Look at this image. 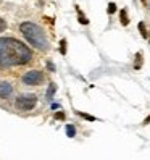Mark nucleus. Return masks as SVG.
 Listing matches in <instances>:
<instances>
[{"label":"nucleus","mask_w":150,"mask_h":160,"mask_svg":"<svg viewBox=\"0 0 150 160\" xmlns=\"http://www.w3.org/2000/svg\"><path fill=\"white\" fill-rule=\"evenodd\" d=\"M139 29H140V34H142V37H147V31H145V24H144V23H139Z\"/></svg>","instance_id":"4468645a"},{"label":"nucleus","mask_w":150,"mask_h":160,"mask_svg":"<svg viewBox=\"0 0 150 160\" xmlns=\"http://www.w3.org/2000/svg\"><path fill=\"white\" fill-rule=\"evenodd\" d=\"M55 91H57V84L50 82V84H49V89H47V94H45V97L49 99V100H52V99H53V94H55Z\"/></svg>","instance_id":"423d86ee"},{"label":"nucleus","mask_w":150,"mask_h":160,"mask_svg":"<svg viewBox=\"0 0 150 160\" xmlns=\"http://www.w3.org/2000/svg\"><path fill=\"white\" fill-rule=\"evenodd\" d=\"M147 123H150V117H148V118L145 120V125H147Z\"/></svg>","instance_id":"a211bd4d"},{"label":"nucleus","mask_w":150,"mask_h":160,"mask_svg":"<svg viewBox=\"0 0 150 160\" xmlns=\"http://www.w3.org/2000/svg\"><path fill=\"white\" fill-rule=\"evenodd\" d=\"M44 82V73L39 70H31L23 76V84L26 86H39Z\"/></svg>","instance_id":"20e7f679"},{"label":"nucleus","mask_w":150,"mask_h":160,"mask_svg":"<svg viewBox=\"0 0 150 160\" xmlns=\"http://www.w3.org/2000/svg\"><path fill=\"white\" fill-rule=\"evenodd\" d=\"M60 52L65 55V53H66V39H61L60 41Z\"/></svg>","instance_id":"f8f14e48"},{"label":"nucleus","mask_w":150,"mask_h":160,"mask_svg":"<svg viewBox=\"0 0 150 160\" xmlns=\"http://www.w3.org/2000/svg\"><path fill=\"white\" fill-rule=\"evenodd\" d=\"M78 115L82 117V118H86L89 121H95V117H92V115H87V113H82V112H78Z\"/></svg>","instance_id":"ddd939ff"},{"label":"nucleus","mask_w":150,"mask_h":160,"mask_svg":"<svg viewBox=\"0 0 150 160\" xmlns=\"http://www.w3.org/2000/svg\"><path fill=\"white\" fill-rule=\"evenodd\" d=\"M47 68H49L50 71H55V65H53V63L49 60V62H47Z\"/></svg>","instance_id":"dca6fc26"},{"label":"nucleus","mask_w":150,"mask_h":160,"mask_svg":"<svg viewBox=\"0 0 150 160\" xmlns=\"http://www.w3.org/2000/svg\"><path fill=\"white\" fill-rule=\"evenodd\" d=\"M32 52L27 45L13 37H0V67H18L31 62Z\"/></svg>","instance_id":"f257e3e1"},{"label":"nucleus","mask_w":150,"mask_h":160,"mask_svg":"<svg viewBox=\"0 0 150 160\" xmlns=\"http://www.w3.org/2000/svg\"><path fill=\"white\" fill-rule=\"evenodd\" d=\"M20 31L23 32L24 39L29 42L32 47H36L37 50L47 52L50 49V44H49V39H47L45 31L42 29L41 26H37L36 23H31V21L21 23L20 24Z\"/></svg>","instance_id":"f03ea898"},{"label":"nucleus","mask_w":150,"mask_h":160,"mask_svg":"<svg viewBox=\"0 0 150 160\" xmlns=\"http://www.w3.org/2000/svg\"><path fill=\"white\" fill-rule=\"evenodd\" d=\"M142 2H144V3H145V0H142Z\"/></svg>","instance_id":"6ab92c4d"},{"label":"nucleus","mask_w":150,"mask_h":160,"mask_svg":"<svg viewBox=\"0 0 150 160\" xmlns=\"http://www.w3.org/2000/svg\"><path fill=\"white\" fill-rule=\"evenodd\" d=\"M134 68H136V70H140V68H142V52H137V53H136Z\"/></svg>","instance_id":"0eeeda50"},{"label":"nucleus","mask_w":150,"mask_h":160,"mask_svg":"<svg viewBox=\"0 0 150 160\" xmlns=\"http://www.w3.org/2000/svg\"><path fill=\"white\" fill-rule=\"evenodd\" d=\"M116 12V5L113 3V2H111V3H108V8H107V13L108 15H113Z\"/></svg>","instance_id":"9b49d317"},{"label":"nucleus","mask_w":150,"mask_h":160,"mask_svg":"<svg viewBox=\"0 0 150 160\" xmlns=\"http://www.w3.org/2000/svg\"><path fill=\"white\" fill-rule=\"evenodd\" d=\"M121 24H123V26H128V24H129L128 12H126V10H121Z\"/></svg>","instance_id":"9d476101"},{"label":"nucleus","mask_w":150,"mask_h":160,"mask_svg":"<svg viewBox=\"0 0 150 160\" xmlns=\"http://www.w3.org/2000/svg\"><path fill=\"white\" fill-rule=\"evenodd\" d=\"M66 134H68V138H74L76 136V128L73 125H66Z\"/></svg>","instance_id":"1a4fd4ad"},{"label":"nucleus","mask_w":150,"mask_h":160,"mask_svg":"<svg viewBox=\"0 0 150 160\" xmlns=\"http://www.w3.org/2000/svg\"><path fill=\"white\" fill-rule=\"evenodd\" d=\"M55 118H57V120H63V118H65V113L58 112V113H55Z\"/></svg>","instance_id":"f3484780"},{"label":"nucleus","mask_w":150,"mask_h":160,"mask_svg":"<svg viewBox=\"0 0 150 160\" xmlns=\"http://www.w3.org/2000/svg\"><path fill=\"white\" fill-rule=\"evenodd\" d=\"M12 92H13V88H12V84L10 82H0V99H8L12 96Z\"/></svg>","instance_id":"39448f33"},{"label":"nucleus","mask_w":150,"mask_h":160,"mask_svg":"<svg viewBox=\"0 0 150 160\" xmlns=\"http://www.w3.org/2000/svg\"><path fill=\"white\" fill-rule=\"evenodd\" d=\"M76 12H78V15H79V23H81V24H87L89 20L82 15V12H81V8H79V7H76Z\"/></svg>","instance_id":"6e6552de"},{"label":"nucleus","mask_w":150,"mask_h":160,"mask_svg":"<svg viewBox=\"0 0 150 160\" xmlns=\"http://www.w3.org/2000/svg\"><path fill=\"white\" fill-rule=\"evenodd\" d=\"M37 103V97L34 94H23L16 99L15 105L18 110H23V112H27V110H32Z\"/></svg>","instance_id":"7ed1b4c3"},{"label":"nucleus","mask_w":150,"mask_h":160,"mask_svg":"<svg viewBox=\"0 0 150 160\" xmlns=\"http://www.w3.org/2000/svg\"><path fill=\"white\" fill-rule=\"evenodd\" d=\"M5 29H7V21L3 18H0V32H3Z\"/></svg>","instance_id":"2eb2a0df"}]
</instances>
